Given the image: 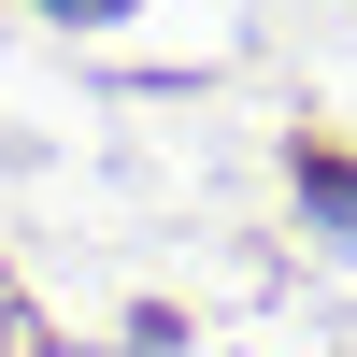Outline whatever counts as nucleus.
I'll return each mask as SVG.
<instances>
[{
    "instance_id": "nucleus-1",
    "label": "nucleus",
    "mask_w": 357,
    "mask_h": 357,
    "mask_svg": "<svg viewBox=\"0 0 357 357\" xmlns=\"http://www.w3.org/2000/svg\"><path fill=\"white\" fill-rule=\"evenodd\" d=\"M301 215H314V229L357 257V158H301Z\"/></svg>"
},
{
    "instance_id": "nucleus-2",
    "label": "nucleus",
    "mask_w": 357,
    "mask_h": 357,
    "mask_svg": "<svg viewBox=\"0 0 357 357\" xmlns=\"http://www.w3.org/2000/svg\"><path fill=\"white\" fill-rule=\"evenodd\" d=\"M43 15H86V29H114V15H143V0H43Z\"/></svg>"
}]
</instances>
